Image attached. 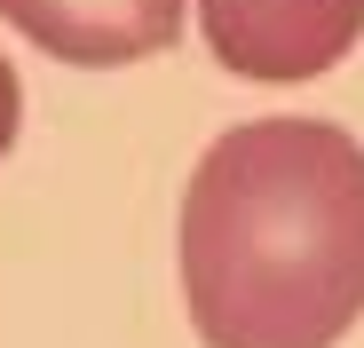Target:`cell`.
<instances>
[{"label":"cell","instance_id":"cell-1","mask_svg":"<svg viewBox=\"0 0 364 348\" xmlns=\"http://www.w3.org/2000/svg\"><path fill=\"white\" fill-rule=\"evenodd\" d=\"M182 301L206 348H333L364 317V143L246 119L182 190Z\"/></svg>","mask_w":364,"mask_h":348},{"label":"cell","instance_id":"cell-2","mask_svg":"<svg viewBox=\"0 0 364 348\" xmlns=\"http://www.w3.org/2000/svg\"><path fill=\"white\" fill-rule=\"evenodd\" d=\"M198 24L237 80L293 87L364 40V0H198Z\"/></svg>","mask_w":364,"mask_h":348},{"label":"cell","instance_id":"cell-3","mask_svg":"<svg viewBox=\"0 0 364 348\" xmlns=\"http://www.w3.org/2000/svg\"><path fill=\"white\" fill-rule=\"evenodd\" d=\"M182 9L191 0H0L32 48L64 55V64H135V55H159L182 32Z\"/></svg>","mask_w":364,"mask_h":348},{"label":"cell","instance_id":"cell-4","mask_svg":"<svg viewBox=\"0 0 364 348\" xmlns=\"http://www.w3.org/2000/svg\"><path fill=\"white\" fill-rule=\"evenodd\" d=\"M9 143H16V72L0 64V151H9Z\"/></svg>","mask_w":364,"mask_h":348}]
</instances>
